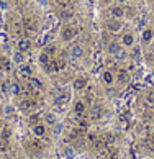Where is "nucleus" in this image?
I'll use <instances>...</instances> for the list:
<instances>
[{"mask_svg": "<svg viewBox=\"0 0 154 159\" xmlns=\"http://www.w3.org/2000/svg\"><path fill=\"white\" fill-rule=\"evenodd\" d=\"M106 54L115 57V59H125L126 57V52H125V48L120 44V41H110L108 44H106Z\"/></svg>", "mask_w": 154, "mask_h": 159, "instance_id": "nucleus-1", "label": "nucleus"}, {"mask_svg": "<svg viewBox=\"0 0 154 159\" xmlns=\"http://www.w3.org/2000/svg\"><path fill=\"white\" fill-rule=\"evenodd\" d=\"M15 75H16V77H18L20 80H28L29 77H31V75H34V69H33L31 64L23 62L21 66L16 67V70H15Z\"/></svg>", "mask_w": 154, "mask_h": 159, "instance_id": "nucleus-2", "label": "nucleus"}, {"mask_svg": "<svg viewBox=\"0 0 154 159\" xmlns=\"http://www.w3.org/2000/svg\"><path fill=\"white\" fill-rule=\"evenodd\" d=\"M87 111H88V120H90V121H98L103 116V108H102V105L97 103V102H93L92 105H88Z\"/></svg>", "mask_w": 154, "mask_h": 159, "instance_id": "nucleus-3", "label": "nucleus"}, {"mask_svg": "<svg viewBox=\"0 0 154 159\" xmlns=\"http://www.w3.org/2000/svg\"><path fill=\"white\" fill-rule=\"evenodd\" d=\"M75 36H77V30L70 25H64L61 28V31H59V38H61L64 43H70Z\"/></svg>", "mask_w": 154, "mask_h": 159, "instance_id": "nucleus-4", "label": "nucleus"}, {"mask_svg": "<svg viewBox=\"0 0 154 159\" xmlns=\"http://www.w3.org/2000/svg\"><path fill=\"white\" fill-rule=\"evenodd\" d=\"M118 41H120V44L125 49H131L136 44V34L133 31H125V33H121V36H120Z\"/></svg>", "mask_w": 154, "mask_h": 159, "instance_id": "nucleus-5", "label": "nucleus"}, {"mask_svg": "<svg viewBox=\"0 0 154 159\" xmlns=\"http://www.w3.org/2000/svg\"><path fill=\"white\" fill-rule=\"evenodd\" d=\"M129 80H131V74H129L128 69L120 67V69L116 70V74H115V84L126 85V84H129Z\"/></svg>", "mask_w": 154, "mask_h": 159, "instance_id": "nucleus-6", "label": "nucleus"}, {"mask_svg": "<svg viewBox=\"0 0 154 159\" xmlns=\"http://www.w3.org/2000/svg\"><path fill=\"white\" fill-rule=\"evenodd\" d=\"M125 15H126V11H125V5H120V3H113V5H110V8H108V16H110V18L123 20V18H125Z\"/></svg>", "mask_w": 154, "mask_h": 159, "instance_id": "nucleus-7", "label": "nucleus"}, {"mask_svg": "<svg viewBox=\"0 0 154 159\" xmlns=\"http://www.w3.org/2000/svg\"><path fill=\"white\" fill-rule=\"evenodd\" d=\"M67 54H69V57H70L72 61H80L82 57L85 56V48H84L82 44H72V46L69 48Z\"/></svg>", "mask_w": 154, "mask_h": 159, "instance_id": "nucleus-8", "label": "nucleus"}, {"mask_svg": "<svg viewBox=\"0 0 154 159\" xmlns=\"http://www.w3.org/2000/svg\"><path fill=\"white\" fill-rule=\"evenodd\" d=\"M100 82H102L105 87L115 85V72L111 69H103L102 72H100Z\"/></svg>", "mask_w": 154, "mask_h": 159, "instance_id": "nucleus-9", "label": "nucleus"}, {"mask_svg": "<svg viewBox=\"0 0 154 159\" xmlns=\"http://www.w3.org/2000/svg\"><path fill=\"white\" fill-rule=\"evenodd\" d=\"M105 28H106V30H108V33H111V34L121 33V30H123V21H121V20H116V18H110L108 21L105 23Z\"/></svg>", "mask_w": 154, "mask_h": 159, "instance_id": "nucleus-10", "label": "nucleus"}, {"mask_svg": "<svg viewBox=\"0 0 154 159\" xmlns=\"http://www.w3.org/2000/svg\"><path fill=\"white\" fill-rule=\"evenodd\" d=\"M152 41H154V28L152 26L141 28V43L143 44H151Z\"/></svg>", "mask_w": 154, "mask_h": 159, "instance_id": "nucleus-11", "label": "nucleus"}, {"mask_svg": "<svg viewBox=\"0 0 154 159\" xmlns=\"http://www.w3.org/2000/svg\"><path fill=\"white\" fill-rule=\"evenodd\" d=\"M28 85H29V89H31L33 92H43L44 90V82L41 80L39 77H36V75H31V77L28 79Z\"/></svg>", "mask_w": 154, "mask_h": 159, "instance_id": "nucleus-12", "label": "nucleus"}, {"mask_svg": "<svg viewBox=\"0 0 154 159\" xmlns=\"http://www.w3.org/2000/svg\"><path fill=\"white\" fill-rule=\"evenodd\" d=\"M87 85H88V79L85 77V75H77V77L72 80V89L77 90V92L85 90Z\"/></svg>", "mask_w": 154, "mask_h": 159, "instance_id": "nucleus-13", "label": "nucleus"}, {"mask_svg": "<svg viewBox=\"0 0 154 159\" xmlns=\"http://www.w3.org/2000/svg\"><path fill=\"white\" fill-rule=\"evenodd\" d=\"M33 48V41L29 39V38H20L18 41H16V49L21 51V52H29Z\"/></svg>", "mask_w": 154, "mask_h": 159, "instance_id": "nucleus-14", "label": "nucleus"}, {"mask_svg": "<svg viewBox=\"0 0 154 159\" xmlns=\"http://www.w3.org/2000/svg\"><path fill=\"white\" fill-rule=\"evenodd\" d=\"M31 131H33V134H34L36 138H44V136H46V133H48L46 123L39 121V123H36V125H33V126H31Z\"/></svg>", "mask_w": 154, "mask_h": 159, "instance_id": "nucleus-15", "label": "nucleus"}, {"mask_svg": "<svg viewBox=\"0 0 154 159\" xmlns=\"http://www.w3.org/2000/svg\"><path fill=\"white\" fill-rule=\"evenodd\" d=\"M11 64H13V66H21L23 62H26V56H25V52H21V51H18L16 49L15 52H11Z\"/></svg>", "mask_w": 154, "mask_h": 159, "instance_id": "nucleus-16", "label": "nucleus"}, {"mask_svg": "<svg viewBox=\"0 0 154 159\" xmlns=\"http://www.w3.org/2000/svg\"><path fill=\"white\" fill-rule=\"evenodd\" d=\"M72 111L77 116H82L87 111V103L84 102V100H75L74 105H72Z\"/></svg>", "mask_w": 154, "mask_h": 159, "instance_id": "nucleus-17", "label": "nucleus"}, {"mask_svg": "<svg viewBox=\"0 0 154 159\" xmlns=\"http://www.w3.org/2000/svg\"><path fill=\"white\" fill-rule=\"evenodd\" d=\"M23 92V85L20 80H10V95L11 97H20Z\"/></svg>", "mask_w": 154, "mask_h": 159, "instance_id": "nucleus-18", "label": "nucleus"}, {"mask_svg": "<svg viewBox=\"0 0 154 159\" xmlns=\"http://www.w3.org/2000/svg\"><path fill=\"white\" fill-rule=\"evenodd\" d=\"M18 107H20L21 111H29V110H33L34 107H36V102L31 100V98H23L21 102L18 103Z\"/></svg>", "mask_w": 154, "mask_h": 159, "instance_id": "nucleus-19", "label": "nucleus"}, {"mask_svg": "<svg viewBox=\"0 0 154 159\" xmlns=\"http://www.w3.org/2000/svg\"><path fill=\"white\" fill-rule=\"evenodd\" d=\"M51 59H52V57H51V56L48 54V52L44 51V49H43V51H41L39 54H38V64H39V66H43V67L48 66Z\"/></svg>", "mask_w": 154, "mask_h": 159, "instance_id": "nucleus-20", "label": "nucleus"}, {"mask_svg": "<svg viewBox=\"0 0 154 159\" xmlns=\"http://www.w3.org/2000/svg\"><path fill=\"white\" fill-rule=\"evenodd\" d=\"M59 16H61L62 20H70L74 16V8L72 7H64L61 11H59Z\"/></svg>", "mask_w": 154, "mask_h": 159, "instance_id": "nucleus-21", "label": "nucleus"}, {"mask_svg": "<svg viewBox=\"0 0 154 159\" xmlns=\"http://www.w3.org/2000/svg\"><path fill=\"white\" fill-rule=\"evenodd\" d=\"M102 139H103V143H105L106 146H111V144H115V143H116V136H115L113 133H110V131L103 133Z\"/></svg>", "mask_w": 154, "mask_h": 159, "instance_id": "nucleus-22", "label": "nucleus"}, {"mask_svg": "<svg viewBox=\"0 0 154 159\" xmlns=\"http://www.w3.org/2000/svg\"><path fill=\"white\" fill-rule=\"evenodd\" d=\"M0 93H2V95H10V80H0Z\"/></svg>", "mask_w": 154, "mask_h": 159, "instance_id": "nucleus-23", "label": "nucleus"}, {"mask_svg": "<svg viewBox=\"0 0 154 159\" xmlns=\"http://www.w3.org/2000/svg\"><path fill=\"white\" fill-rule=\"evenodd\" d=\"M43 120H44V123H46V125H49V126H54L56 123H57V116H56V113H46V115L43 116Z\"/></svg>", "mask_w": 154, "mask_h": 159, "instance_id": "nucleus-24", "label": "nucleus"}, {"mask_svg": "<svg viewBox=\"0 0 154 159\" xmlns=\"http://www.w3.org/2000/svg\"><path fill=\"white\" fill-rule=\"evenodd\" d=\"M10 136H11V129L8 128V126H3L2 128V131H0V139L3 141L5 144L8 143V139H10Z\"/></svg>", "mask_w": 154, "mask_h": 159, "instance_id": "nucleus-25", "label": "nucleus"}, {"mask_svg": "<svg viewBox=\"0 0 154 159\" xmlns=\"http://www.w3.org/2000/svg\"><path fill=\"white\" fill-rule=\"evenodd\" d=\"M62 154H64V157H66V159H72V157H74V154H75V151H74L72 146L66 144V146L62 148Z\"/></svg>", "mask_w": 154, "mask_h": 159, "instance_id": "nucleus-26", "label": "nucleus"}, {"mask_svg": "<svg viewBox=\"0 0 154 159\" xmlns=\"http://www.w3.org/2000/svg\"><path fill=\"white\" fill-rule=\"evenodd\" d=\"M144 100L147 105H151V107H154V89H149L146 93H144Z\"/></svg>", "mask_w": 154, "mask_h": 159, "instance_id": "nucleus-27", "label": "nucleus"}, {"mask_svg": "<svg viewBox=\"0 0 154 159\" xmlns=\"http://www.w3.org/2000/svg\"><path fill=\"white\" fill-rule=\"evenodd\" d=\"M44 51L48 52V54L52 57L57 52V48H56V44H46V48H44Z\"/></svg>", "mask_w": 154, "mask_h": 159, "instance_id": "nucleus-28", "label": "nucleus"}, {"mask_svg": "<svg viewBox=\"0 0 154 159\" xmlns=\"http://www.w3.org/2000/svg\"><path fill=\"white\" fill-rule=\"evenodd\" d=\"M39 121H41L39 113H31V115H29V123H31V126L36 125V123H39Z\"/></svg>", "mask_w": 154, "mask_h": 159, "instance_id": "nucleus-29", "label": "nucleus"}, {"mask_svg": "<svg viewBox=\"0 0 154 159\" xmlns=\"http://www.w3.org/2000/svg\"><path fill=\"white\" fill-rule=\"evenodd\" d=\"M84 102H85L87 105H92L93 102H95V95H93L92 92H87V93H85V100H84Z\"/></svg>", "mask_w": 154, "mask_h": 159, "instance_id": "nucleus-30", "label": "nucleus"}, {"mask_svg": "<svg viewBox=\"0 0 154 159\" xmlns=\"http://www.w3.org/2000/svg\"><path fill=\"white\" fill-rule=\"evenodd\" d=\"M105 93H106V97H115L116 95V89H115L113 85H110V87H106Z\"/></svg>", "mask_w": 154, "mask_h": 159, "instance_id": "nucleus-31", "label": "nucleus"}, {"mask_svg": "<svg viewBox=\"0 0 154 159\" xmlns=\"http://www.w3.org/2000/svg\"><path fill=\"white\" fill-rule=\"evenodd\" d=\"M25 26L28 30H36V25H34V21H31V20H25Z\"/></svg>", "mask_w": 154, "mask_h": 159, "instance_id": "nucleus-32", "label": "nucleus"}, {"mask_svg": "<svg viewBox=\"0 0 154 159\" xmlns=\"http://www.w3.org/2000/svg\"><path fill=\"white\" fill-rule=\"evenodd\" d=\"M115 0H100V5L102 7H110V5H113Z\"/></svg>", "mask_w": 154, "mask_h": 159, "instance_id": "nucleus-33", "label": "nucleus"}, {"mask_svg": "<svg viewBox=\"0 0 154 159\" xmlns=\"http://www.w3.org/2000/svg\"><path fill=\"white\" fill-rule=\"evenodd\" d=\"M129 0H115V3H120V5H126Z\"/></svg>", "mask_w": 154, "mask_h": 159, "instance_id": "nucleus-34", "label": "nucleus"}, {"mask_svg": "<svg viewBox=\"0 0 154 159\" xmlns=\"http://www.w3.org/2000/svg\"><path fill=\"white\" fill-rule=\"evenodd\" d=\"M3 113H5V107L0 103V116H3Z\"/></svg>", "mask_w": 154, "mask_h": 159, "instance_id": "nucleus-35", "label": "nucleus"}, {"mask_svg": "<svg viewBox=\"0 0 154 159\" xmlns=\"http://www.w3.org/2000/svg\"><path fill=\"white\" fill-rule=\"evenodd\" d=\"M3 126H5V125H3V121L0 120V131H2V128H3Z\"/></svg>", "mask_w": 154, "mask_h": 159, "instance_id": "nucleus-36", "label": "nucleus"}, {"mask_svg": "<svg viewBox=\"0 0 154 159\" xmlns=\"http://www.w3.org/2000/svg\"><path fill=\"white\" fill-rule=\"evenodd\" d=\"M146 2H147V3H154V0H146Z\"/></svg>", "mask_w": 154, "mask_h": 159, "instance_id": "nucleus-37", "label": "nucleus"}]
</instances>
